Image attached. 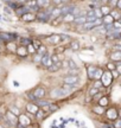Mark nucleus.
Segmentation results:
<instances>
[{
	"instance_id": "obj_4",
	"label": "nucleus",
	"mask_w": 121,
	"mask_h": 128,
	"mask_svg": "<svg viewBox=\"0 0 121 128\" xmlns=\"http://www.w3.org/2000/svg\"><path fill=\"white\" fill-rule=\"evenodd\" d=\"M18 38L17 33H11V32H0V39L2 42H16Z\"/></svg>"
},
{
	"instance_id": "obj_45",
	"label": "nucleus",
	"mask_w": 121,
	"mask_h": 128,
	"mask_svg": "<svg viewBox=\"0 0 121 128\" xmlns=\"http://www.w3.org/2000/svg\"><path fill=\"white\" fill-rule=\"evenodd\" d=\"M107 69H108V71H113V70H115V63H113V62L107 63Z\"/></svg>"
},
{
	"instance_id": "obj_39",
	"label": "nucleus",
	"mask_w": 121,
	"mask_h": 128,
	"mask_svg": "<svg viewBox=\"0 0 121 128\" xmlns=\"http://www.w3.org/2000/svg\"><path fill=\"white\" fill-rule=\"evenodd\" d=\"M60 42H70L71 40V37L68 34H60Z\"/></svg>"
},
{
	"instance_id": "obj_3",
	"label": "nucleus",
	"mask_w": 121,
	"mask_h": 128,
	"mask_svg": "<svg viewBox=\"0 0 121 128\" xmlns=\"http://www.w3.org/2000/svg\"><path fill=\"white\" fill-rule=\"evenodd\" d=\"M113 80H114V78H113L112 74H110V71H108V70L103 71L102 76H101V78H100V81H101L103 87H109V86L112 84Z\"/></svg>"
},
{
	"instance_id": "obj_56",
	"label": "nucleus",
	"mask_w": 121,
	"mask_h": 128,
	"mask_svg": "<svg viewBox=\"0 0 121 128\" xmlns=\"http://www.w3.org/2000/svg\"><path fill=\"white\" fill-rule=\"evenodd\" d=\"M4 12L6 14H12V11H11L8 7H4Z\"/></svg>"
},
{
	"instance_id": "obj_17",
	"label": "nucleus",
	"mask_w": 121,
	"mask_h": 128,
	"mask_svg": "<svg viewBox=\"0 0 121 128\" xmlns=\"http://www.w3.org/2000/svg\"><path fill=\"white\" fill-rule=\"evenodd\" d=\"M26 110H28L30 114H36L38 110H39V108H38L33 102H31V103H28V104H26Z\"/></svg>"
},
{
	"instance_id": "obj_26",
	"label": "nucleus",
	"mask_w": 121,
	"mask_h": 128,
	"mask_svg": "<svg viewBox=\"0 0 121 128\" xmlns=\"http://www.w3.org/2000/svg\"><path fill=\"white\" fill-rule=\"evenodd\" d=\"M110 10H112V8H110L108 5H102V6H100V11H101V13H102V17H103V16H107V14H109Z\"/></svg>"
},
{
	"instance_id": "obj_2",
	"label": "nucleus",
	"mask_w": 121,
	"mask_h": 128,
	"mask_svg": "<svg viewBox=\"0 0 121 128\" xmlns=\"http://www.w3.org/2000/svg\"><path fill=\"white\" fill-rule=\"evenodd\" d=\"M69 92H66L63 88H55V89H51L50 92V97L51 98H56V100H60V98H63L65 96H68Z\"/></svg>"
},
{
	"instance_id": "obj_55",
	"label": "nucleus",
	"mask_w": 121,
	"mask_h": 128,
	"mask_svg": "<svg viewBox=\"0 0 121 128\" xmlns=\"http://www.w3.org/2000/svg\"><path fill=\"white\" fill-rule=\"evenodd\" d=\"M64 50V48H63V46H60V48H56V49H55V51H56V55H58V54H60V52H62V51Z\"/></svg>"
},
{
	"instance_id": "obj_10",
	"label": "nucleus",
	"mask_w": 121,
	"mask_h": 128,
	"mask_svg": "<svg viewBox=\"0 0 121 128\" xmlns=\"http://www.w3.org/2000/svg\"><path fill=\"white\" fill-rule=\"evenodd\" d=\"M18 124L23 126V127H25V126H30V124H31V120L28 119L26 115L20 114L19 115V118H18Z\"/></svg>"
},
{
	"instance_id": "obj_62",
	"label": "nucleus",
	"mask_w": 121,
	"mask_h": 128,
	"mask_svg": "<svg viewBox=\"0 0 121 128\" xmlns=\"http://www.w3.org/2000/svg\"><path fill=\"white\" fill-rule=\"evenodd\" d=\"M100 128H104V127H100Z\"/></svg>"
},
{
	"instance_id": "obj_5",
	"label": "nucleus",
	"mask_w": 121,
	"mask_h": 128,
	"mask_svg": "<svg viewBox=\"0 0 121 128\" xmlns=\"http://www.w3.org/2000/svg\"><path fill=\"white\" fill-rule=\"evenodd\" d=\"M5 122L11 126V127H14L18 124V118L13 115L11 112H6V115H5Z\"/></svg>"
},
{
	"instance_id": "obj_60",
	"label": "nucleus",
	"mask_w": 121,
	"mask_h": 128,
	"mask_svg": "<svg viewBox=\"0 0 121 128\" xmlns=\"http://www.w3.org/2000/svg\"><path fill=\"white\" fill-rule=\"evenodd\" d=\"M70 0H60V2H63V4H65V5H68V2H69Z\"/></svg>"
},
{
	"instance_id": "obj_54",
	"label": "nucleus",
	"mask_w": 121,
	"mask_h": 128,
	"mask_svg": "<svg viewBox=\"0 0 121 128\" xmlns=\"http://www.w3.org/2000/svg\"><path fill=\"white\" fill-rule=\"evenodd\" d=\"M110 74H112L113 78H116V77H119V75H120V74L118 72V71H115V70H113V71H110Z\"/></svg>"
},
{
	"instance_id": "obj_24",
	"label": "nucleus",
	"mask_w": 121,
	"mask_h": 128,
	"mask_svg": "<svg viewBox=\"0 0 121 128\" xmlns=\"http://www.w3.org/2000/svg\"><path fill=\"white\" fill-rule=\"evenodd\" d=\"M93 112L95 113V114H98V115H102L104 114V107H101V106H95V107H93Z\"/></svg>"
},
{
	"instance_id": "obj_28",
	"label": "nucleus",
	"mask_w": 121,
	"mask_h": 128,
	"mask_svg": "<svg viewBox=\"0 0 121 128\" xmlns=\"http://www.w3.org/2000/svg\"><path fill=\"white\" fill-rule=\"evenodd\" d=\"M19 43L22 44V46H25V48H26L28 45L31 44V39H30V38H25V37H20V38H19Z\"/></svg>"
},
{
	"instance_id": "obj_20",
	"label": "nucleus",
	"mask_w": 121,
	"mask_h": 128,
	"mask_svg": "<svg viewBox=\"0 0 121 128\" xmlns=\"http://www.w3.org/2000/svg\"><path fill=\"white\" fill-rule=\"evenodd\" d=\"M95 71H96V66H94V65H89L88 69H87V75H88L89 80H94Z\"/></svg>"
},
{
	"instance_id": "obj_36",
	"label": "nucleus",
	"mask_w": 121,
	"mask_h": 128,
	"mask_svg": "<svg viewBox=\"0 0 121 128\" xmlns=\"http://www.w3.org/2000/svg\"><path fill=\"white\" fill-rule=\"evenodd\" d=\"M94 16H95V18H98L101 19L102 18V13H101V11H100V7H96V8H94Z\"/></svg>"
},
{
	"instance_id": "obj_18",
	"label": "nucleus",
	"mask_w": 121,
	"mask_h": 128,
	"mask_svg": "<svg viewBox=\"0 0 121 128\" xmlns=\"http://www.w3.org/2000/svg\"><path fill=\"white\" fill-rule=\"evenodd\" d=\"M60 16V7H52L51 12H50V19H56Z\"/></svg>"
},
{
	"instance_id": "obj_59",
	"label": "nucleus",
	"mask_w": 121,
	"mask_h": 128,
	"mask_svg": "<svg viewBox=\"0 0 121 128\" xmlns=\"http://www.w3.org/2000/svg\"><path fill=\"white\" fill-rule=\"evenodd\" d=\"M98 1H100L101 5H107V2H108V0H98Z\"/></svg>"
},
{
	"instance_id": "obj_19",
	"label": "nucleus",
	"mask_w": 121,
	"mask_h": 128,
	"mask_svg": "<svg viewBox=\"0 0 121 128\" xmlns=\"http://www.w3.org/2000/svg\"><path fill=\"white\" fill-rule=\"evenodd\" d=\"M20 18L23 19L24 22H33V20H36V14L34 13H25L24 16H22Z\"/></svg>"
},
{
	"instance_id": "obj_63",
	"label": "nucleus",
	"mask_w": 121,
	"mask_h": 128,
	"mask_svg": "<svg viewBox=\"0 0 121 128\" xmlns=\"http://www.w3.org/2000/svg\"><path fill=\"white\" fill-rule=\"evenodd\" d=\"M26 1H28V0H26Z\"/></svg>"
},
{
	"instance_id": "obj_34",
	"label": "nucleus",
	"mask_w": 121,
	"mask_h": 128,
	"mask_svg": "<svg viewBox=\"0 0 121 128\" xmlns=\"http://www.w3.org/2000/svg\"><path fill=\"white\" fill-rule=\"evenodd\" d=\"M94 28H95L94 23H86L83 25V30H86V31H90V30H93Z\"/></svg>"
},
{
	"instance_id": "obj_46",
	"label": "nucleus",
	"mask_w": 121,
	"mask_h": 128,
	"mask_svg": "<svg viewBox=\"0 0 121 128\" xmlns=\"http://www.w3.org/2000/svg\"><path fill=\"white\" fill-rule=\"evenodd\" d=\"M98 92H100L98 89H96V88L93 87V88H90V89H89V95H90V96H94V95H96Z\"/></svg>"
},
{
	"instance_id": "obj_61",
	"label": "nucleus",
	"mask_w": 121,
	"mask_h": 128,
	"mask_svg": "<svg viewBox=\"0 0 121 128\" xmlns=\"http://www.w3.org/2000/svg\"><path fill=\"white\" fill-rule=\"evenodd\" d=\"M1 120H2V116H1V114H0V121H1Z\"/></svg>"
},
{
	"instance_id": "obj_31",
	"label": "nucleus",
	"mask_w": 121,
	"mask_h": 128,
	"mask_svg": "<svg viewBox=\"0 0 121 128\" xmlns=\"http://www.w3.org/2000/svg\"><path fill=\"white\" fill-rule=\"evenodd\" d=\"M46 51H48L46 46L43 45V44H42V45H40V46H39V48L37 49V54H38V55H40V56H44L45 54H46Z\"/></svg>"
},
{
	"instance_id": "obj_29",
	"label": "nucleus",
	"mask_w": 121,
	"mask_h": 128,
	"mask_svg": "<svg viewBox=\"0 0 121 128\" xmlns=\"http://www.w3.org/2000/svg\"><path fill=\"white\" fill-rule=\"evenodd\" d=\"M70 49L72 51H78L80 50L78 40H70Z\"/></svg>"
},
{
	"instance_id": "obj_52",
	"label": "nucleus",
	"mask_w": 121,
	"mask_h": 128,
	"mask_svg": "<svg viewBox=\"0 0 121 128\" xmlns=\"http://www.w3.org/2000/svg\"><path fill=\"white\" fill-rule=\"evenodd\" d=\"M28 100L33 101V102H34V101L37 100V98H36V97H34V95H33L32 92H28Z\"/></svg>"
},
{
	"instance_id": "obj_6",
	"label": "nucleus",
	"mask_w": 121,
	"mask_h": 128,
	"mask_svg": "<svg viewBox=\"0 0 121 128\" xmlns=\"http://www.w3.org/2000/svg\"><path fill=\"white\" fill-rule=\"evenodd\" d=\"M63 82H64V84L76 86L80 82V77H78V75H66L63 78Z\"/></svg>"
},
{
	"instance_id": "obj_30",
	"label": "nucleus",
	"mask_w": 121,
	"mask_h": 128,
	"mask_svg": "<svg viewBox=\"0 0 121 128\" xmlns=\"http://www.w3.org/2000/svg\"><path fill=\"white\" fill-rule=\"evenodd\" d=\"M74 19H75V17L72 14H66L64 17H62V22H63V23H72Z\"/></svg>"
},
{
	"instance_id": "obj_27",
	"label": "nucleus",
	"mask_w": 121,
	"mask_h": 128,
	"mask_svg": "<svg viewBox=\"0 0 121 128\" xmlns=\"http://www.w3.org/2000/svg\"><path fill=\"white\" fill-rule=\"evenodd\" d=\"M6 49H7V51L16 52V50H17V44H16V42H10V43H7Z\"/></svg>"
},
{
	"instance_id": "obj_16",
	"label": "nucleus",
	"mask_w": 121,
	"mask_h": 128,
	"mask_svg": "<svg viewBox=\"0 0 121 128\" xmlns=\"http://www.w3.org/2000/svg\"><path fill=\"white\" fill-rule=\"evenodd\" d=\"M16 54L19 56V57H26L28 55V50L25 46H17V50H16Z\"/></svg>"
},
{
	"instance_id": "obj_51",
	"label": "nucleus",
	"mask_w": 121,
	"mask_h": 128,
	"mask_svg": "<svg viewBox=\"0 0 121 128\" xmlns=\"http://www.w3.org/2000/svg\"><path fill=\"white\" fill-rule=\"evenodd\" d=\"M63 89H65L66 92H71V90H74V86H69V84H64V86H63Z\"/></svg>"
},
{
	"instance_id": "obj_21",
	"label": "nucleus",
	"mask_w": 121,
	"mask_h": 128,
	"mask_svg": "<svg viewBox=\"0 0 121 128\" xmlns=\"http://www.w3.org/2000/svg\"><path fill=\"white\" fill-rule=\"evenodd\" d=\"M36 4L39 8H46L50 4V0H36Z\"/></svg>"
},
{
	"instance_id": "obj_43",
	"label": "nucleus",
	"mask_w": 121,
	"mask_h": 128,
	"mask_svg": "<svg viewBox=\"0 0 121 128\" xmlns=\"http://www.w3.org/2000/svg\"><path fill=\"white\" fill-rule=\"evenodd\" d=\"M50 58H51V62L52 64L57 63V62H60V58H58V55H56V54H54L52 56H50Z\"/></svg>"
},
{
	"instance_id": "obj_33",
	"label": "nucleus",
	"mask_w": 121,
	"mask_h": 128,
	"mask_svg": "<svg viewBox=\"0 0 121 128\" xmlns=\"http://www.w3.org/2000/svg\"><path fill=\"white\" fill-rule=\"evenodd\" d=\"M108 97H106V96H103V97H101L100 100H98V106H101V107H106V106H108Z\"/></svg>"
},
{
	"instance_id": "obj_49",
	"label": "nucleus",
	"mask_w": 121,
	"mask_h": 128,
	"mask_svg": "<svg viewBox=\"0 0 121 128\" xmlns=\"http://www.w3.org/2000/svg\"><path fill=\"white\" fill-rule=\"evenodd\" d=\"M26 50H28V54H34V52H36V49H34L31 44L26 46Z\"/></svg>"
},
{
	"instance_id": "obj_8",
	"label": "nucleus",
	"mask_w": 121,
	"mask_h": 128,
	"mask_svg": "<svg viewBox=\"0 0 121 128\" xmlns=\"http://www.w3.org/2000/svg\"><path fill=\"white\" fill-rule=\"evenodd\" d=\"M106 34H107L108 39H115L116 42H119V39H120V34H121V30H115V28H113L112 31L107 32Z\"/></svg>"
},
{
	"instance_id": "obj_32",
	"label": "nucleus",
	"mask_w": 121,
	"mask_h": 128,
	"mask_svg": "<svg viewBox=\"0 0 121 128\" xmlns=\"http://www.w3.org/2000/svg\"><path fill=\"white\" fill-rule=\"evenodd\" d=\"M103 74V70L101 68H96V71H95V75H94V80L96 81V80H100L101 76H102Z\"/></svg>"
},
{
	"instance_id": "obj_35",
	"label": "nucleus",
	"mask_w": 121,
	"mask_h": 128,
	"mask_svg": "<svg viewBox=\"0 0 121 128\" xmlns=\"http://www.w3.org/2000/svg\"><path fill=\"white\" fill-rule=\"evenodd\" d=\"M34 115L37 116V119H38V120H42L43 118L45 116V112H44L43 109H40V108H39V110H38V112H37V113H36Z\"/></svg>"
},
{
	"instance_id": "obj_37",
	"label": "nucleus",
	"mask_w": 121,
	"mask_h": 128,
	"mask_svg": "<svg viewBox=\"0 0 121 128\" xmlns=\"http://www.w3.org/2000/svg\"><path fill=\"white\" fill-rule=\"evenodd\" d=\"M68 64H69V68L71 69V70H78V68H77V65H76V63H75L72 60H68Z\"/></svg>"
},
{
	"instance_id": "obj_47",
	"label": "nucleus",
	"mask_w": 121,
	"mask_h": 128,
	"mask_svg": "<svg viewBox=\"0 0 121 128\" xmlns=\"http://www.w3.org/2000/svg\"><path fill=\"white\" fill-rule=\"evenodd\" d=\"M118 0H108L107 5L109 6V7H112V8H115V5H116Z\"/></svg>"
},
{
	"instance_id": "obj_40",
	"label": "nucleus",
	"mask_w": 121,
	"mask_h": 128,
	"mask_svg": "<svg viewBox=\"0 0 121 128\" xmlns=\"http://www.w3.org/2000/svg\"><path fill=\"white\" fill-rule=\"evenodd\" d=\"M19 5H20V4L16 2V1H12V2L7 4V6H8V8H10V10H11V8H12V10H16V8H17V7L19 6Z\"/></svg>"
},
{
	"instance_id": "obj_7",
	"label": "nucleus",
	"mask_w": 121,
	"mask_h": 128,
	"mask_svg": "<svg viewBox=\"0 0 121 128\" xmlns=\"http://www.w3.org/2000/svg\"><path fill=\"white\" fill-rule=\"evenodd\" d=\"M106 116H107V119L109 120V121H115V120L119 119V112H118L116 108H114V107H112V108H109V109L106 112Z\"/></svg>"
},
{
	"instance_id": "obj_42",
	"label": "nucleus",
	"mask_w": 121,
	"mask_h": 128,
	"mask_svg": "<svg viewBox=\"0 0 121 128\" xmlns=\"http://www.w3.org/2000/svg\"><path fill=\"white\" fill-rule=\"evenodd\" d=\"M94 88H96V89H102V83H101V81L100 80H96L95 82H94Z\"/></svg>"
},
{
	"instance_id": "obj_53",
	"label": "nucleus",
	"mask_w": 121,
	"mask_h": 128,
	"mask_svg": "<svg viewBox=\"0 0 121 128\" xmlns=\"http://www.w3.org/2000/svg\"><path fill=\"white\" fill-rule=\"evenodd\" d=\"M120 126H121V121H120V119L115 120V126H113V127H114V128H120Z\"/></svg>"
},
{
	"instance_id": "obj_58",
	"label": "nucleus",
	"mask_w": 121,
	"mask_h": 128,
	"mask_svg": "<svg viewBox=\"0 0 121 128\" xmlns=\"http://www.w3.org/2000/svg\"><path fill=\"white\" fill-rule=\"evenodd\" d=\"M52 2H54L55 6H58L60 4H62V2H60V0H52Z\"/></svg>"
},
{
	"instance_id": "obj_50",
	"label": "nucleus",
	"mask_w": 121,
	"mask_h": 128,
	"mask_svg": "<svg viewBox=\"0 0 121 128\" xmlns=\"http://www.w3.org/2000/svg\"><path fill=\"white\" fill-rule=\"evenodd\" d=\"M40 60H42V56L38 55V54H36V56L33 57V62L34 63H40Z\"/></svg>"
},
{
	"instance_id": "obj_9",
	"label": "nucleus",
	"mask_w": 121,
	"mask_h": 128,
	"mask_svg": "<svg viewBox=\"0 0 121 128\" xmlns=\"http://www.w3.org/2000/svg\"><path fill=\"white\" fill-rule=\"evenodd\" d=\"M32 94L34 95V97H36L37 100H39V98H43V97L45 96V94H46V90H45V88L38 87L37 89H34V90H33Z\"/></svg>"
},
{
	"instance_id": "obj_57",
	"label": "nucleus",
	"mask_w": 121,
	"mask_h": 128,
	"mask_svg": "<svg viewBox=\"0 0 121 128\" xmlns=\"http://www.w3.org/2000/svg\"><path fill=\"white\" fill-rule=\"evenodd\" d=\"M112 48H113V49H115V51H121V46H120V44H118V45H113Z\"/></svg>"
},
{
	"instance_id": "obj_41",
	"label": "nucleus",
	"mask_w": 121,
	"mask_h": 128,
	"mask_svg": "<svg viewBox=\"0 0 121 128\" xmlns=\"http://www.w3.org/2000/svg\"><path fill=\"white\" fill-rule=\"evenodd\" d=\"M113 28H115V30H121V23L119 20H114V22H113Z\"/></svg>"
},
{
	"instance_id": "obj_48",
	"label": "nucleus",
	"mask_w": 121,
	"mask_h": 128,
	"mask_svg": "<svg viewBox=\"0 0 121 128\" xmlns=\"http://www.w3.org/2000/svg\"><path fill=\"white\" fill-rule=\"evenodd\" d=\"M48 109H49V112H55V110L58 109V106L57 104H51V103H50V104L48 106Z\"/></svg>"
},
{
	"instance_id": "obj_38",
	"label": "nucleus",
	"mask_w": 121,
	"mask_h": 128,
	"mask_svg": "<svg viewBox=\"0 0 121 128\" xmlns=\"http://www.w3.org/2000/svg\"><path fill=\"white\" fill-rule=\"evenodd\" d=\"M8 112H11V113H12L13 115H16V116H17V115H20V112H19V109L17 108V107H11Z\"/></svg>"
},
{
	"instance_id": "obj_22",
	"label": "nucleus",
	"mask_w": 121,
	"mask_h": 128,
	"mask_svg": "<svg viewBox=\"0 0 121 128\" xmlns=\"http://www.w3.org/2000/svg\"><path fill=\"white\" fill-rule=\"evenodd\" d=\"M101 20H102V25H107V24H113V22H114V19L110 17V14H107V16H103L102 18H101Z\"/></svg>"
},
{
	"instance_id": "obj_11",
	"label": "nucleus",
	"mask_w": 121,
	"mask_h": 128,
	"mask_svg": "<svg viewBox=\"0 0 121 128\" xmlns=\"http://www.w3.org/2000/svg\"><path fill=\"white\" fill-rule=\"evenodd\" d=\"M46 42H49L50 44H58L60 43V34H50V36L45 37Z\"/></svg>"
},
{
	"instance_id": "obj_1",
	"label": "nucleus",
	"mask_w": 121,
	"mask_h": 128,
	"mask_svg": "<svg viewBox=\"0 0 121 128\" xmlns=\"http://www.w3.org/2000/svg\"><path fill=\"white\" fill-rule=\"evenodd\" d=\"M51 10H52V7L45 8L44 11L37 12V14H36V20H38L39 23H43V24L48 23V22L50 20V12H51Z\"/></svg>"
},
{
	"instance_id": "obj_13",
	"label": "nucleus",
	"mask_w": 121,
	"mask_h": 128,
	"mask_svg": "<svg viewBox=\"0 0 121 128\" xmlns=\"http://www.w3.org/2000/svg\"><path fill=\"white\" fill-rule=\"evenodd\" d=\"M40 63L45 66V68H49L50 65L52 64L51 62V58H50V56L48 55V54H45L44 56H42V60H40Z\"/></svg>"
},
{
	"instance_id": "obj_25",
	"label": "nucleus",
	"mask_w": 121,
	"mask_h": 128,
	"mask_svg": "<svg viewBox=\"0 0 121 128\" xmlns=\"http://www.w3.org/2000/svg\"><path fill=\"white\" fill-rule=\"evenodd\" d=\"M109 14H110V17H112L114 20H119V19H120V11H118V10H115V8L110 10Z\"/></svg>"
},
{
	"instance_id": "obj_44",
	"label": "nucleus",
	"mask_w": 121,
	"mask_h": 128,
	"mask_svg": "<svg viewBox=\"0 0 121 128\" xmlns=\"http://www.w3.org/2000/svg\"><path fill=\"white\" fill-rule=\"evenodd\" d=\"M31 45H32L34 49H36V51H37V49H38V48H39L40 45H42V44L39 43V40H31Z\"/></svg>"
},
{
	"instance_id": "obj_14",
	"label": "nucleus",
	"mask_w": 121,
	"mask_h": 128,
	"mask_svg": "<svg viewBox=\"0 0 121 128\" xmlns=\"http://www.w3.org/2000/svg\"><path fill=\"white\" fill-rule=\"evenodd\" d=\"M109 58H110V60H112L113 63H114V62H120L121 60V51H112Z\"/></svg>"
},
{
	"instance_id": "obj_12",
	"label": "nucleus",
	"mask_w": 121,
	"mask_h": 128,
	"mask_svg": "<svg viewBox=\"0 0 121 128\" xmlns=\"http://www.w3.org/2000/svg\"><path fill=\"white\" fill-rule=\"evenodd\" d=\"M28 8L25 6V5H19L17 8L14 10V13L17 14V16H19V17H22V16H24L25 13H28Z\"/></svg>"
},
{
	"instance_id": "obj_15",
	"label": "nucleus",
	"mask_w": 121,
	"mask_h": 128,
	"mask_svg": "<svg viewBox=\"0 0 121 128\" xmlns=\"http://www.w3.org/2000/svg\"><path fill=\"white\" fill-rule=\"evenodd\" d=\"M62 66H63V63L60 60V62H57V63H55V64H51V65L48 68V71H50V72H56V71H58Z\"/></svg>"
},
{
	"instance_id": "obj_23",
	"label": "nucleus",
	"mask_w": 121,
	"mask_h": 128,
	"mask_svg": "<svg viewBox=\"0 0 121 128\" xmlns=\"http://www.w3.org/2000/svg\"><path fill=\"white\" fill-rule=\"evenodd\" d=\"M72 23H74L75 25H82V26H83L84 24H86V16H82V17H77V18H75Z\"/></svg>"
}]
</instances>
